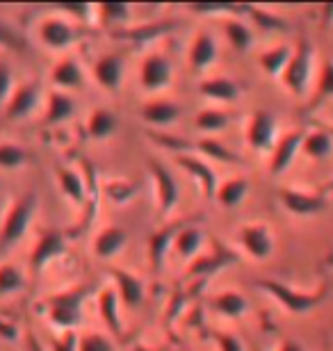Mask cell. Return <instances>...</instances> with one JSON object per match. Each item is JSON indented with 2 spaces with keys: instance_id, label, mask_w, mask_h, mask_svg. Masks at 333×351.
Instances as JSON below:
<instances>
[{
  "instance_id": "cell-1",
  "label": "cell",
  "mask_w": 333,
  "mask_h": 351,
  "mask_svg": "<svg viewBox=\"0 0 333 351\" xmlns=\"http://www.w3.org/2000/svg\"><path fill=\"white\" fill-rule=\"evenodd\" d=\"M256 285L263 292H267L269 297H274L288 313H292V315H306L327 299V285H322L320 290H313V292L295 290V287H290L288 283H281V280H274V278L258 280Z\"/></svg>"
},
{
  "instance_id": "cell-2",
  "label": "cell",
  "mask_w": 333,
  "mask_h": 351,
  "mask_svg": "<svg viewBox=\"0 0 333 351\" xmlns=\"http://www.w3.org/2000/svg\"><path fill=\"white\" fill-rule=\"evenodd\" d=\"M89 292H91L89 285H80V287H73V290L51 294V297L46 299L48 319L58 328H65V331L76 328L82 319V304L87 301Z\"/></svg>"
},
{
  "instance_id": "cell-3",
  "label": "cell",
  "mask_w": 333,
  "mask_h": 351,
  "mask_svg": "<svg viewBox=\"0 0 333 351\" xmlns=\"http://www.w3.org/2000/svg\"><path fill=\"white\" fill-rule=\"evenodd\" d=\"M39 199L37 194H23L21 199L14 203L12 210L7 213L3 228H0V249H10L14 244H19L23 240V235L30 228L32 217L37 215Z\"/></svg>"
},
{
  "instance_id": "cell-4",
  "label": "cell",
  "mask_w": 333,
  "mask_h": 351,
  "mask_svg": "<svg viewBox=\"0 0 333 351\" xmlns=\"http://www.w3.org/2000/svg\"><path fill=\"white\" fill-rule=\"evenodd\" d=\"M313 78V48L308 41H299V46L292 51L286 71L281 73V82L295 96H303Z\"/></svg>"
},
{
  "instance_id": "cell-5",
  "label": "cell",
  "mask_w": 333,
  "mask_h": 351,
  "mask_svg": "<svg viewBox=\"0 0 333 351\" xmlns=\"http://www.w3.org/2000/svg\"><path fill=\"white\" fill-rule=\"evenodd\" d=\"M84 37V30L73 25L67 19H46L39 25L41 44L53 48V51H65V48L78 44Z\"/></svg>"
},
{
  "instance_id": "cell-6",
  "label": "cell",
  "mask_w": 333,
  "mask_h": 351,
  "mask_svg": "<svg viewBox=\"0 0 333 351\" xmlns=\"http://www.w3.org/2000/svg\"><path fill=\"white\" fill-rule=\"evenodd\" d=\"M276 117L267 110H256L246 125V142L253 151H272L276 144Z\"/></svg>"
},
{
  "instance_id": "cell-7",
  "label": "cell",
  "mask_w": 333,
  "mask_h": 351,
  "mask_svg": "<svg viewBox=\"0 0 333 351\" xmlns=\"http://www.w3.org/2000/svg\"><path fill=\"white\" fill-rule=\"evenodd\" d=\"M151 173L155 182V196H158V213L169 215L181 199L179 182H176L174 173L167 167H162L158 160H151Z\"/></svg>"
},
{
  "instance_id": "cell-8",
  "label": "cell",
  "mask_w": 333,
  "mask_h": 351,
  "mask_svg": "<svg viewBox=\"0 0 333 351\" xmlns=\"http://www.w3.org/2000/svg\"><path fill=\"white\" fill-rule=\"evenodd\" d=\"M306 130H290L288 135H283L279 142L274 144L272 158H269V173L281 176L290 169V165L295 162L297 153L301 151V142Z\"/></svg>"
},
{
  "instance_id": "cell-9",
  "label": "cell",
  "mask_w": 333,
  "mask_h": 351,
  "mask_svg": "<svg viewBox=\"0 0 333 351\" xmlns=\"http://www.w3.org/2000/svg\"><path fill=\"white\" fill-rule=\"evenodd\" d=\"M172 73H174V69H172V62H169L167 55L155 53V55H148V58L141 62L139 82H141V87L148 91H158V89L169 87Z\"/></svg>"
},
{
  "instance_id": "cell-10",
  "label": "cell",
  "mask_w": 333,
  "mask_h": 351,
  "mask_svg": "<svg viewBox=\"0 0 333 351\" xmlns=\"http://www.w3.org/2000/svg\"><path fill=\"white\" fill-rule=\"evenodd\" d=\"M281 206L288 210L290 215L297 217H310L317 215L327 208V199L320 194H310V192H301V189H290L283 187L279 192Z\"/></svg>"
},
{
  "instance_id": "cell-11",
  "label": "cell",
  "mask_w": 333,
  "mask_h": 351,
  "mask_svg": "<svg viewBox=\"0 0 333 351\" xmlns=\"http://www.w3.org/2000/svg\"><path fill=\"white\" fill-rule=\"evenodd\" d=\"M39 98H41L39 82H25V85H19L5 105V117L10 119V121H21V119L30 117L34 108L39 105Z\"/></svg>"
},
{
  "instance_id": "cell-12",
  "label": "cell",
  "mask_w": 333,
  "mask_h": 351,
  "mask_svg": "<svg viewBox=\"0 0 333 351\" xmlns=\"http://www.w3.org/2000/svg\"><path fill=\"white\" fill-rule=\"evenodd\" d=\"M240 242L253 261H267L274 251V237L263 223H249L240 230Z\"/></svg>"
},
{
  "instance_id": "cell-13",
  "label": "cell",
  "mask_w": 333,
  "mask_h": 351,
  "mask_svg": "<svg viewBox=\"0 0 333 351\" xmlns=\"http://www.w3.org/2000/svg\"><path fill=\"white\" fill-rule=\"evenodd\" d=\"M65 251H67L65 235H62L60 230H46V233H41L37 247L32 249L30 267L32 269H44L48 263L55 261V258H60Z\"/></svg>"
},
{
  "instance_id": "cell-14",
  "label": "cell",
  "mask_w": 333,
  "mask_h": 351,
  "mask_svg": "<svg viewBox=\"0 0 333 351\" xmlns=\"http://www.w3.org/2000/svg\"><path fill=\"white\" fill-rule=\"evenodd\" d=\"M190 221H192V219H181V221H174V223H167L165 228L155 230V233L151 235V240H148V258H151V265H153L155 271L162 269L169 247L174 244L176 235L181 233V228L187 226Z\"/></svg>"
},
{
  "instance_id": "cell-15",
  "label": "cell",
  "mask_w": 333,
  "mask_h": 351,
  "mask_svg": "<svg viewBox=\"0 0 333 351\" xmlns=\"http://www.w3.org/2000/svg\"><path fill=\"white\" fill-rule=\"evenodd\" d=\"M176 162H179L190 176H194V178L199 180L205 199H215L217 189H219V182H217L215 169H212L208 162H203V160L190 156V153H179V156H176Z\"/></svg>"
},
{
  "instance_id": "cell-16",
  "label": "cell",
  "mask_w": 333,
  "mask_h": 351,
  "mask_svg": "<svg viewBox=\"0 0 333 351\" xmlns=\"http://www.w3.org/2000/svg\"><path fill=\"white\" fill-rule=\"evenodd\" d=\"M124 71H126V60L122 55L112 53V55H103L101 60L94 64V78L103 89L108 91H117L124 82Z\"/></svg>"
},
{
  "instance_id": "cell-17",
  "label": "cell",
  "mask_w": 333,
  "mask_h": 351,
  "mask_svg": "<svg viewBox=\"0 0 333 351\" xmlns=\"http://www.w3.org/2000/svg\"><path fill=\"white\" fill-rule=\"evenodd\" d=\"M233 263H238V254H233L231 249H226V247H222V244H217L215 254L196 258V261L190 265L187 274H190V276H210V274L222 271L224 267H229Z\"/></svg>"
},
{
  "instance_id": "cell-18",
  "label": "cell",
  "mask_w": 333,
  "mask_h": 351,
  "mask_svg": "<svg viewBox=\"0 0 333 351\" xmlns=\"http://www.w3.org/2000/svg\"><path fill=\"white\" fill-rule=\"evenodd\" d=\"M112 278H115V290L119 292V299H122L124 306L135 308L144 301V283H141V278L124 269H112Z\"/></svg>"
},
{
  "instance_id": "cell-19",
  "label": "cell",
  "mask_w": 333,
  "mask_h": 351,
  "mask_svg": "<svg viewBox=\"0 0 333 351\" xmlns=\"http://www.w3.org/2000/svg\"><path fill=\"white\" fill-rule=\"evenodd\" d=\"M190 64H192L196 71H203V69L212 66L217 62V55H219V46L215 37L210 32H199L190 46Z\"/></svg>"
},
{
  "instance_id": "cell-20",
  "label": "cell",
  "mask_w": 333,
  "mask_h": 351,
  "mask_svg": "<svg viewBox=\"0 0 333 351\" xmlns=\"http://www.w3.org/2000/svg\"><path fill=\"white\" fill-rule=\"evenodd\" d=\"M126 242H128V233H126L124 228L108 226L96 235L94 254L101 258V261H110V258H115L119 251L126 247Z\"/></svg>"
},
{
  "instance_id": "cell-21",
  "label": "cell",
  "mask_w": 333,
  "mask_h": 351,
  "mask_svg": "<svg viewBox=\"0 0 333 351\" xmlns=\"http://www.w3.org/2000/svg\"><path fill=\"white\" fill-rule=\"evenodd\" d=\"M199 91L208 101H217V103H233L240 98V85L236 80L224 78V75L203 80L199 85Z\"/></svg>"
},
{
  "instance_id": "cell-22",
  "label": "cell",
  "mask_w": 333,
  "mask_h": 351,
  "mask_svg": "<svg viewBox=\"0 0 333 351\" xmlns=\"http://www.w3.org/2000/svg\"><path fill=\"white\" fill-rule=\"evenodd\" d=\"M203 242H205V233L196 226L194 221H190L187 226L181 228V233L176 235L174 240V249L179 251L181 258H185V261H192L196 258V254L203 249Z\"/></svg>"
},
{
  "instance_id": "cell-23",
  "label": "cell",
  "mask_w": 333,
  "mask_h": 351,
  "mask_svg": "<svg viewBox=\"0 0 333 351\" xmlns=\"http://www.w3.org/2000/svg\"><path fill=\"white\" fill-rule=\"evenodd\" d=\"M176 23L172 21H162V23H146V25H137V27H124V30H117L115 37L117 39H126L133 41V44H148V41H155L158 37H162L165 32L172 30Z\"/></svg>"
},
{
  "instance_id": "cell-24",
  "label": "cell",
  "mask_w": 333,
  "mask_h": 351,
  "mask_svg": "<svg viewBox=\"0 0 333 351\" xmlns=\"http://www.w3.org/2000/svg\"><path fill=\"white\" fill-rule=\"evenodd\" d=\"M98 313H101L103 324L110 328L112 335L122 338V317H119V294L115 287H105L98 297Z\"/></svg>"
},
{
  "instance_id": "cell-25",
  "label": "cell",
  "mask_w": 333,
  "mask_h": 351,
  "mask_svg": "<svg viewBox=\"0 0 333 351\" xmlns=\"http://www.w3.org/2000/svg\"><path fill=\"white\" fill-rule=\"evenodd\" d=\"M183 108L174 101H153L141 108V119L151 125H169L181 117Z\"/></svg>"
},
{
  "instance_id": "cell-26",
  "label": "cell",
  "mask_w": 333,
  "mask_h": 351,
  "mask_svg": "<svg viewBox=\"0 0 333 351\" xmlns=\"http://www.w3.org/2000/svg\"><path fill=\"white\" fill-rule=\"evenodd\" d=\"M301 153L310 160H327L333 153V135L327 130H310L303 135Z\"/></svg>"
},
{
  "instance_id": "cell-27",
  "label": "cell",
  "mask_w": 333,
  "mask_h": 351,
  "mask_svg": "<svg viewBox=\"0 0 333 351\" xmlns=\"http://www.w3.org/2000/svg\"><path fill=\"white\" fill-rule=\"evenodd\" d=\"M212 308H215L222 317L240 319L246 311H249V301L244 299V294H240L236 290H226L212 299Z\"/></svg>"
},
{
  "instance_id": "cell-28",
  "label": "cell",
  "mask_w": 333,
  "mask_h": 351,
  "mask_svg": "<svg viewBox=\"0 0 333 351\" xmlns=\"http://www.w3.org/2000/svg\"><path fill=\"white\" fill-rule=\"evenodd\" d=\"M246 194H249V180L246 178H229L226 182H222L217 189V196L215 199L219 201V206L224 208H240L242 206V201L246 199Z\"/></svg>"
},
{
  "instance_id": "cell-29",
  "label": "cell",
  "mask_w": 333,
  "mask_h": 351,
  "mask_svg": "<svg viewBox=\"0 0 333 351\" xmlns=\"http://www.w3.org/2000/svg\"><path fill=\"white\" fill-rule=\"evenodd\" d=\"M76 110H78V105L69 94H65V91H53L46 105V123H51V125L65 123L76 114Z\"/></svg>"
},
{
  "instance_id": "cell-30",
  "label": "cell",
  "mask_w": 333,
  "mask_h": 351,
  "mask_svg": "<svg viewBox=\"0 0 333 351\" xmlns=\"http://www.w3.org/2000/svg\"><path fill=\"white\" fill-rule=\"evenodd\" d=\"M53 82L62 89H78V87H82L84 73L73 58H65L53 69Z\"/></svg>"
},
{
  "instance_id": "cell-31",
  "label": "cell",
  "mask_w": 333,
  "mask_h": 351,
  "mask_svg": "<svg viewBox=\"0 0 333 351\" xmlns=\"http://www.w3.org/2000/svg\"><path fill=\"white\" fill-rule=\"evenodd\" d=\"M58 180H60V187H62V192H65V196H69L73 203L82 206V203L87 201V182H84V178L78 171L60 167Z\"/></svg>"
},
{
  "instance_id": "cell-32",
  "label": "cell",
  "mask_w": 333,
  "mask_h": 351,
  "mask_svg": "<svg viewBox=\"0 0 333 351\" xmlns=\"http://www.w3.org/2000/svg\"><path fill=\"white\" fill-rule=\"evenodd\" d=\"M290 58H292V48L281 44V46L269 48V51H265L263 55H260L258 64L269 75V78H276V75H281L283 71H286Z\"/></svg>"
},
{
  "instance_id": "cell-33",
  "label": "cell",
  "mask_w": 333,
  "mask_h": 351,
  "mask_svg": "<svg viewBox=\"0 0 333 351\" xmlns=\"http://www.w3.org/2000/svg\"><path fill=\"white\" fill-rule=\"evenodd\" d=\"M87 132H89V137H94V139L112 137L117 132V117L112 114L110 110L96 108L87 121Z\"/></svg>"
},
{
  "instance_id": "cell-34",
  "label": "cell",
  "mask_w": 333,
  "mask_h": 351,
  "mask_svg": "<svg viewBox=\"0 0 333 351\" xmlns=\"http://www.w3.org/2000/svg\"><path fill=\"white\" fill-rule=\"evenodd\" d=\"M224 34L229 39V44L240 53H246L253 46V32L251 27L240 19H231L224 23Z\"/></svg>"
},
{
  "instance_id": "cell-35",
  "label": "cell",
  "mask_w": 333,
  "mask_h": 351,
  "mask_svg": "<svg viewBox=\"0 0 333 351\" xmlns=\"http://www.w3.org/2000/svg\"><path fill=\"white\" fill-rule=\"evenodd\" d=\"M196 149H199L205 158L217 160L219 165H238V162H242V160H240V156H238L236 151H231L226 144L217 142V139H212V137L201 139V142L196 144Z\"/></svg>"
},
{
  "instance_id": "cell-36",
  "label": "cell",
  "mask_w": 333,
  "mask_h": 351,
  "mask_svg": "<svg viewBox=\"0 0 333 351\" xmlns=\"http://www.w3.org/2000/svg\"><path fill=\"white\" fill-rule=\"evenodd\" d=\"M96 12H98V19H101L103 25L119 27V30H124V25L130 21L133 7L130 5H124V3H110V5L96 7Z\"/></svg>"
},
{
  "instance_id": "cell-37",
  "label": "cell",
  "mask_w": 333,
  "mask_h": 351,
  "mask_svg": "<svg viewBox=\"0 0 333 351\" xmlns=\"http://www.w3.org/2000/svg\"><path fill=\"white\" fill-rule=\"evenodd\" d=\"M244 12L249 14L251 21L256 23L260 30L265 32H281V30H288V23L286 19L279 16V14H272L263 10V7H244Z\"/></svg>"
},
{
  "instance_id": "cell-38",
  "label": "cell",
  "mask_w": 333,
  "mask_h": 351,
  "mask_svg": "<svg viewBox=\"0 0 333 351\" xmlns=\"http://www.w3.org/2000/svg\"><path fill=\"white\" fill-rule=\"evenodd\" d=\"M25 285V276L19 267L14 265H3L0 267V297H7V294L21 292Z\"/></svg>"
},
{
  "instance_id": "cell-39",
  "label": "cell",
  "mask_w": 333,
  "mask_h": 351,
  "mask_svg": "<svg viewBox=\"0 0 333 351\" xmlns=\"http://www.w3.org/2000/svg\"><path fill=\"white\" fill-rule=\"evenodd\" d=\"M231 117L224 110H205L196 117V128L203 132H222L229 128Z\"/></svg>"
},
{
  "instance_id": "cell-40",
  "label": "cell",
  "mask_w": 333,
  "mask_h": 351,
  "mask_svg": "<svg viewBox=\"0 0 333 351\" xmlns=\"http://www.w3.org/2000/svg\"><path fill=\"white\" fill-rule=\"evenodd\" d=\"M329 98H333V60H324L320 69V80H317L315 96L310 105L315 108V105L329 101Z\"/></svg>"
},
{
  "instance_id": "cell-41",
  "label": "cell",
  "mask_w": 333,
  "mask_h": 351,
  "mask_svg": "<svg viewBox=\"0 0 333 351\" xmlns=\"http://www.w3.org/2000/svg\"><path fill=\"white\" fill-rule=\"evenodd\" d=\"M27 162V151L19 144H0V169H19Z\"/></svg>"
},
{
  "instance_id": "cell-42",
  "label": "cell",
  "mask_w": 333,
  "mask_h": 351,
  "mask_svg": "<svg viewBox=\"0 0 333 351\" xmlns=\"http://www.w3.org/2000/svg\"><path fill=\"white\" fill-rule=\"evenodd\" d=\"M0 46L12 48V51H25L27 41L21 37V34L14 30L12 25H7L5 21H0Z\"/></svg>"
},
{
  "instance_id": "cell-43",
  "label": "cell",
  "mask_w": 333,
  "mask_h": 351,
  "mask_svg": "<svg viewBox=\"0 0 333 351\" xmlns=\"http://www.w3.org/2000/svg\"><path fill=\"white\" fill-rule=\"evenodd\" d=\"M80 351H115L112 342L98 333H89L80 338Z\"/></svg>"
},
{
  "instance_id": "cell-44",
  "label": "cell",
  "mask_w": 333,
  "mask_h": 351,
  "mask_svg": "<svg viewBox=\"0 0 333 351\" xmlns=\"http://www.w3.org/2000/svg\"><path fill=\"white\" fill-rule=\"evenodd\" d=\"M14 94V75L12 69L0 62V103L10 101V96Z\"/></svg>"
},
{
  "instance_id": "cell-45",
  "label": "cell",
  "mask_w": 333,
  "mask_h": 351,
  "mask_svg": "<svg viewBox=\"0 0 333 351\" xmlns=\"http://www.w3.org/2000/svg\"><path fill=\"white\" fill-rule=\"evenodd\" d=\"M51 349L53 351H80V338H78L73 331H67L62 338L53 340Z\"/></svg>"
},
{
  "instance_id": "cell-46",
  "label": "cell",
  "mask_w": 333,
  "mask_h": 351,
  "mask_svg": "<svg viewBox=\"0 0 333 351\" xmlns=\"http://www.w3.org/2000/svg\"><path fill=\"white\" fill-rule=\"evenodd\" d=\"M62 12H67L69 16H76V21H80V23H87L91 21V12L96 10V7H89V5H60Z\"/></svg>"
},
{
  "instance_id": "cell-47",
  "label": "cell",
  "mask_w": 333,
  "mask_h": 351,
  "mask_svg": "<svg viewBox=\"0 0 333 351\" xmlns=\"http://www.w3.org/2000/svg\"><path fill=\"white\" fill-rule=\"evenodd\" d=\"M215 340L219 345V351H244L242 342L233 333H215Z\"/></svg>"
},
{
  "instance_id": "cell-48",
  "label": "cell",
  "mask_w": 333,
  "mask_h": 351,
  "mask_svg": "<svg viewBox=\"0 0 333 351\" xmlns=\"http://www.w3.org/2000/svg\"><path fill=\"white\" fill-rule=\"evenodd\" d=\"M196 14H222V12H244V7L236 5H192L190 7Z\"/></svg>"
},
{
  "instance_id": "cell-49",
  "label": "cell",
  "mask_w": 333,
  "mask_h": 351,
  "mask_svg": "<svg viewBox=\"0 0 333 351\" xmlns=\"http://www.w3.org/2000/svg\"><path fill=\"white\" fill-rule=\"evenodd\" d=\"M276 351H306V349H303L299 342H295V340H283Z\"/></svg>"
},
{
  "instance_id": "cell-50",
  "label": "cell",
  "mask_w": 333,
  "mask_h": 351,
  "mask_svg": "<svg viewBox=\"0 0 333 351\" xmlns=\"http://www.w3.org/2000/svg\"><path fill=\"white\" fill-rule=\"evenodd\" d=\"M0 335L7 340H14L16 338V328H14L12 324H5V322H0Z\"/></svg>"
},
{
  "instance_id": "cell-51",
  "label": "cell",
  "mask_w": 333,
  "mask_h": 351,
  "mask_svg": "<svg viewBox=\"0 0 333 351\" xmlns=\"http://www.w3.org/2000/svg\"><path fill=\"white\" fill-rule=\"evenodd\" d=\"M27 349H30V351H46L44 347H41V342L34 338L32 333H27Z\"/></svg>"
},
{
  "instance_id": "cell-52",
  "label": "cell",
  "mask_w": 333,
  "mask_h": 351,
  "mask_svg": "<svg viewBox=\"0 0 333 351\" xmlns=\"http://www.w3.org/2000/svg\"><path fill=\"white\" fill-rule=\"evenodd\" d=\"M135 351H148L146 347H137V349H135Z\"/></svg>"
}]
</instances>
